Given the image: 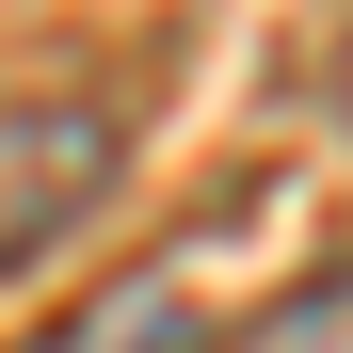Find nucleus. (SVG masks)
I'll list each match as a JSON object with an SVG mask.
<instances>
[{
	"mask_svg": "<svg viewBox=\"0 0 353 353\" xmlns=\"http://www.w3.org/2000/svg\"><path fill=\"white\" fill-rule=\"evenodd\" d=\"M112 161H129V112L112 97H0V289L112 193Z\"/></svg>",
	"mask_w": 353,
	"mask_h": 353,
	"instance_id": "f257e3e1",
	"label": "nucleus"
},
{
	"mask_svg": "<svg viewBox=\"0 0 353 353\" xmlns=\"http://www.w3.org/2000/svg\"><path fill=\"white\" fill-rule=\"evenodd\" d=\"M337 129H353V32H337Z\"/></svg>",
	"mask_w": 353,
	"mask_h": 353,
	"instance_id": "7ed1b4c3",
	"label": "nucleus"
},
{
	"mask_svg": "<svg viewBox=\"0 0 353 353\" xmlns=\"http://www.w3.org/2000/svg\"><path fill=\"white\" fill-rule=\"evenodd\" d=\"M225 353H353V257H321V273H289L273 305L225 337Z\"/></svg>",
	"mask_w": 353,
	"mask_h": 353,
	"instance_id": "f03ea898",
	"label": "nucleus"
}]
</instances>
